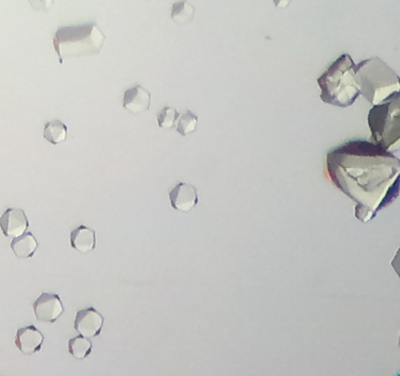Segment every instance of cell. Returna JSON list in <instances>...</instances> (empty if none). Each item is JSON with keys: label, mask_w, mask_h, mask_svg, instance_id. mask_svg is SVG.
Masks as SVG:
<instances>
[{"label": "cell", "mask_w": 400, "mask_h": 376, "mask_svg": "<svg viewBox=\"0 0 400 376\" xmlns=\"http://www.w3.org/2000/svg\"><path fill=\"white\" fill-rule=\"evenodd\" d=\"M330 180L357 203L355 216L367 220L399 196L400 161L389 150L365 140H351L326 157Z\"/></svg>", "instance_id": "cell-1"}, {"label": "cell", "mask_w": 400, "mask_h": 376, "mask_svg": "<svg viewBox=\"0 0 400 376\" xmlns=\"http://www.w3.org/2000/svg\"><path fill=\"white\" fill-rule=\"evenodd\" d=\"M355 65L350 55L343 54L317 80L324 103L347 108L357 101L360 90L355 77Z\"/></svg>", "instance_id": "cell-2"}, {"label": "cell", "mask_w": 400, "mask_h": 376, "mask_svg": "<svg viewBox=\"0 0 400 376\" xmlns=\"http://www.w3.org/2000/svg\"><path fill=\"white\" fill-rule=\"evenodd\" d=\"M355 77L363 95L372 105L380 104L399 92L397 73L380 57L367 59L355 65Z\"/></svg>", "instance_id": "cell-3"}, {"label": "cell", "mask_w": 400, "mask_h": 376, "mask_svg": "<svg viewBox=\"0 0 400 376\" xmlns=\"http://www.w3.org/2000/svg\"><path fill=\"white\" fill-rule=\"evenodd\" d=\"M105 40V35L95 23L65 26L57 31L54 47L59 62L63 64L72 57L98 54Z\"/></svg>", "instance_id": "cell-4"}, {"label": "cell", "mask_w": 400, "mask_h": 376, "mask_svg": "<svg viewBox=\"0 0 400 376\" xmlns=\"http://www.w3.org/2000/svg\"><path fill=\"white\" fill-rule=\"evenodd\" d=\"M400 93L374 105L367 116L372 142L389 150L399 141Z\"/></svg>", "instance_id": "cell-5"}, {"label": "cell", "mask_w": 400, "mask_h": 376, "mask_svg": "<svg viewBox=\"0 0 400 376\" xmlns=\"http://www.w3.org/2000/svg\"><path fill=\"white\" fill-rule=\"evenodd\" d=\"M37 320L48 324L56 322L64 313L60 297L57 293H42L33 305Z\"/></svg>", "instance_id": "cell-6"}, {"label": "cell", "mask_w": 400, "mask_h": 376, "mask_svg": "<svg viewBox=\"0 0 400 376\" xmlns=\"http://www.w3.org/2000/svg\"><path fill=\"white\" fill-rule=\"evenodd\" d=\"M103 324V316L91 307L78 312L73 327L80 335L92 338L100 334Z\"/></svg>", "instance_id": "cell-7"}, {"label": "cell", "mask_w": 400, "mask_h": 376, "mask_svg": "<svg viewBox=\"0 0 400 376\" xmlns=\"http://www.w3.org/2000/svg\"><path fill=\"white\" fill-rule=\"evenodd\" d=\"M30 226L25 212L21 209L6 210L0 217V228L6 238H18Z\"/></svg>", "instance_id": "cell-8"}, {"label": "cell", "mask_w": 400, "mask_h": 376, "mask_svg": "<svg viewBox=\"0 0 400 376\" xmlns=\"http://www.w3.org/2000/svg\"><path fill=\"white\" fill-rule=\"evenodd\" d=\"M169 199L174 210L188 212L199 203L198 191L192 184L181 182L170 191Z\"/></svg>", "instance_id": "cell-9"}, {"label": "cell", "mask_w": 400, "mask_h": 376, "mask_svg": "<svg viewBox=\"0 0 400 376\" xmlns=\"http://www.w3.org/2000/svg\"><path fill=\"white\" fill-rule=\"evenodd\" d=\"M152 95L143 87L136 85L126 90L123 97V107L132 114H140L151 108Z\"/></svg>", "instance_id": "cell-10"}, {"label": "cell", "mask_w": 400, "mask_h": 376, "mask_svg": "<svg viewBox=\"0 0 400 376\" xmlns=\"http://www.w3.org/2000/svg\"><path fill=\"white\" fill-rule=\"evenodd\" d=\"M45 337L42 332L34 326H28L18 330L16 345L25 356H32L40 351Z\"/></svg>", "instance_id": "cell-11"}, {"label": "cell", "mask_w": 400, "mask_h": 376, "mask_svg": "<svg viewBox=\"0 0 400 376\" xmlns=\"http://www.w3.org/2000/svg\"><path fill=\"white\" fill-rule=\"evenodd\" d=\"M71 245L81 253L91 252L96 245L95 231L90 227L81 225L71 233Z\"/></svg>", "instance_id": "cell-12"}, {"label": "cell", "mask_w": 400, "mask_h": 376, "mask_svg": "<svg viewBox=\"0 0 400 376\" xmlns=\"http://www.w3.org/2000/svg\"><path fill=\"white\" fill-rule=\"evenodd\" d=\"M39 247V242L35 239L31 232H25L20 237L13 238L11 243V248L19 259H30L36 253Z\"/></svg>", "instance_id": "cell-13"}, {"label": "cell", "mask_w": 400, "mask_h": 376, "mask_svg": "<svg viewBox=\"0 0 400 376\" xmlns=\"http://www.w3.org/2000/svg\"><path fill=\"white\" fill-rule=\"evenodd\" d=\"M68 127L61 121L54 120L46 123L43 138L54 145L64 142L68 136Z\"/></svg>", "instance_id": "cell-14"}, {"label": "cell", "mask_w": 400, "mask_h": 376, "mask_svg": "<svg viewBox=\"0 0 400 376\" xmlns=\"http://www.w3.org/2000/svg\"><path fill=\"white\" fill-rule=\"evenodd\" d=\"M196 10L187 0L177 2L173 4L170 11V18L176 24L183 25L189 23L195 16Z\"/></svg>", "instance_id": "cell-15"}, {"label": "cell", "mask_w": 400, "mask_h": 376, "mask_svg": "<svg viewBox=\"0 0 400 376\" xmlns=\"http://www.w3.org/2000/svg\"><path fill=\"white\" fill-rule=\"evenodd\" d=\"M69 351L73 358L85 359L92 353L93 343L87 337L80 335L69 341Z\"/></svg>", "instance_id": "cell-16"}, {"label": "cell", "mask_w": 400, "mask_h": 376, "mask_svg": "<svg viewBox=\"0 0 400 376\" xmlns=\"http://www.w3.org/2000/svg\"><path fill=\"white\" fill-rule=\"evenodd\" d=\"M198 121V116L190 110H187L180 117L179 122L177 123V131L182 137L187 136L196 130Z\"/></svg>", "instance_id": "cell-17"}, {"label": "cell", "mask_w": 400, "mask_h": 376, "mask_svg": "<svg viewBox=\"0 0 400 376\" xmlns=\"http://www.w3.org/2000/svg\"><path fill=\"white\" fill-rule=\"evenodd\" d=\"M180 114L177 110L172 107H165L158 114V124L159 128L164 129H170L174 125Z\"/></svg>", "instance_id": "cell-18"}, {"label": "cell", "mask_w": 400, "mask_h": 376, "mask_svg": "<svg viewBox=\"0 0 400 376\" xmlns=\"http://www.w3.org/2000/svg\"><path fill=\"white\" fill-rule=\"evenodd\" d=\"M32 8L37 11H49L54 4V0H28Z\"/></svg>", "instance_id": "cell-19"}]
</instances>
